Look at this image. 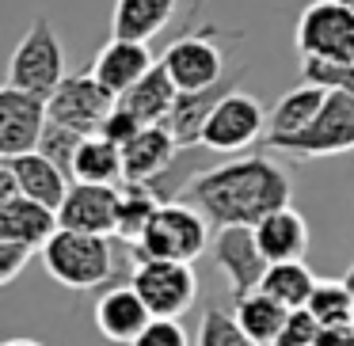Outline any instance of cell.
<instances>
[{
  "instance_id": "836d02e7",
  "label": "cell",
  "mask_w": 354,
  "mask_h": 346,
  "mask_svg": "<svg viewBox=\"0 0 354 346\" xmlns=\"http://www.w3.org/2000/svg\"><path fill=\"white\" fill-rule=\"evenodd\" d=\"M35 247L19 244V240H0V285H12L19 278V270L31 262Z\"/></svg>"
},
{
  "instance_id": "d6986e66",
  "label": "cell",
  "mask_w": 354,
  "mask_h": 346,
  "mask_svg": "<svg viewBox=\"0 0 354 346\" xmlns=\"http://www.w3.org/2000/svg\"><path fill=\"white\" fill-rule=\"evenodd\" d=\"M122 156H126V179L149 183V179H156L179 156V141L171 137V130L164 122H156V126H145V130L133 133L122 145Z\"/></svg>"
},
{
  "instance_id": "4fadbf2b",
  "label": "cell",
  "mask_w": 354,
  "mask_h": 346,
  "mask_svg": "<svg viewBox=\"0 0 354 346\" xmlns=\"http://www.w3.org/2000/svg\"><path fill=\"white\" fill-rule=\"evenodd\" d=\"M118 202H122V191H118V186L77 183V179H73L65 202L57 206V221H62V229L115 236L118 232Z\"/></svg>"
},
{
  "instance_id": "d590c367",
  "label": "cell",
  "mask_w": 354,
  "mask_h": 346,
  "mask_svg": "<svg viewBox=\"0 0 354 346\" xmlns=\"http://www.w3.org/2000/svg\"><path fill=\"white\" fill-rule=\"evenodd\" d=\"M4 346H42V343H35V338H8Z\"/></svg>"
},
{
  "instance_id": "9a60e30c",
  "label": "cell",
  "mask_w": 354,
  "mask_h": 346,
  "mask_svg": "<svg viewBox=\"0 0 354 346\" xmlns=\"http://www.w3.org/2000/svg\"><path fill=\"white\" fill-rule=\"evenodd\" d=\"M149 323H153V312H149V305L141 300V293L133 285H115L95 300V327L107 343L130 346Z\"/></svg>"
},
{
  "instance_id": "ac0fdd59",
  "label": "cell",
  "mask_w": 354,
  "mask_h": 346,
  "mask_svg": "<svg viewBox=\"0 0 354 346\" xmlns=\"http://www.w3.org/2000/svg\"><path fill=\"white\" fill-rule=\"evenodd\" d=\"M324 99H328V92L316 88V84H308V80L301 88H293V92H286L282 99L274 103V110L267 115V133H263L267 153H274L278 145H286L290 137H297V133L320 115Z\"/></svg>"
},
{
  "instance_id": "e575fe53",
  "label": "cell",
  "mask_w": 354,
  "mask_h": 346,
  "mask_svg": "<svg viewBox=\"0 0 354 346\" xmlns=\"http://www.w3.org/2000/svg\"><path fill=\"white\" fill-rule=\"evenodd\" d=\"M138 130H145V126H141L138 118L122 107V103H115V110H111V118L103 122L100 133H103V137H111V141H118V145H126V141H130Z\"/></svg>"
},
{
  "instance_id": "8d00e7d4",
  "label": "cell",
  "mask_w": 354,
  "mask_h": 346,
  "mask_svg": "<svg viewBox=\"0 0 354 346\" xmlns=\"http://www.w3.org/2000/svg\"><path fill=\"white\" fill-rule=\"evenodd\" d=\"M343 282H346V289H351V293H354V267H351V270H346V278H343Z\"/></svg>"
},
{
  "instance_id": "7a4b0ae2",
  "label": "cell",
  "mask_w": 354,
  "mask_h": 346,
  "mask_svg": "<svg viewBox=\"0 0 354 346\" xmlns=\"http://www.w3.org/2000/svg\"><path fill=\"white\" fill-rule=\"evenodd\" d=\"M42 267L65 289H100L115 274V244L95 232L57 229L42 247Z\"/></svg>"
},
{
  "instance_id": "52a82bcc",
  "label": "cell",
  "mask_w": 354,
  "mask_h": 346,
  "mask_svg": "<svg viewBox=\"0 0 354 346\" xmlns=\"http://www.w3.org/2000/svg\"><path fill=\"white\" fill-rule=\"evenodd\" d=\"M274 153L297 156V160H316V156H343L354 153V95L351 92H328L320 115Z\"/></svg>"
},
{
  "instance_id": "9c48e42d",
  "label": "cell",
  "mask_w": 354,
  "mask_h": 346,
  "mask_svg": "<svg viewBox=\"0 0 354 346\" xmlns=\"http://www.w3.org/2000/svg\"><path fill=\"white\" fill-rule=\"evenodd\" d=\"M267 133V110L255 95L248 92H229L221 103L214 107V115L206 118V130H202V148L209 153H244L255 141Z\"/></svg>"
},
{
  "instance_id": "1f68e13d",
  "label": "cell",
  "mask_w": 354,
  "mask_h": 346,
  "mask_svg": "<svg viewBox=\"0 0 354 346\" xmlns=\"http://www.w3.org/2000/svg\"><path fill=\"white\" fill-rule=\"evenodd\" d=\"M320 335H324V323L308 308H297V312H290V323H286L282 338L274 346H316Z\"/></svg>"
},
{
  "instance_id": "ba28073f",
  "label": "cell",
  "mask_w": 354,
  "mask_h": 346,
  "mask_svg": "<svg viewBox=\"0 0 354 346\" xmlns=\"http://www.w3.org/2000/svg\"><path fill=\"white\" fill-rule=\"evenodd\" d=\"M118 95H111L107 88L95 80L92 65L84 73H73L65 77L62 84L50 92L46 99V110H50V122H62L69 130H80V133H100L103 122L111 118Z\"/></svg>"
},
{
  "instance_id": "6da1fadb",
  "label": "cell",
  "mask_w": 354,
  "mask_h": 346,
  "mask_svg": "<svg viewBox=\"0 0 354 346\" xmlns=\"http://www.w3.org/2000/svg\"><path fill=\"white\" fill-rule=\"evenodd\" d=\"M293 183L282 164L270 156L252 153L240 160H225L214 168H202L187 183L183 202L209 217V224H259L267 213L290 206Z\"/></svg>"
},
{
  "instance_id": "3957f363",
  "label": "cell",
  "mask_w": 354,
  "mask_h": 346,
  "mask_svg": "<svg viewBox=\"0 0 354 346\" xmlns=\"http://www.w3.org/2000/svg\"><path fill=\"white\" fill-rule=\"evenodd\" d=\"M209 247V217L194 209L191 202H160L149 229L133 244V262L145 259H176L194 262Z\"/></svg>"
},
{
  "instance_id": "5b68a950",
  "label": "cell",
  "mask_w": 354,
  "mask_h": 346,
  "mask_svg": "<svg viewBox=\"0 0 354 346\" xmlns=\"http://www.w3.org/2000/svg\"><path fill=\"white\" fill-rule=\"evenodd\" d=\"M221 35H232V31H225V27H217V23L202 27V31H183L160 54V65L171 73L179 92H202V88L217 84V80L232 69V65H225V54H221V46H217Z\"/></svg>"
},
{
  "instance_id": "cb8c5ba5",
  "label": "cell",
  "mask_w": 354,
  "mask_h": 346,
  "mask_svg": "<svg viewBox=\"0 0 354 346\" xmlns=\"http://www.w3.org/2000/svg\"><path fill=\"white\" fill-rule=\"evenodd\" d=\"M73 179L77 183H107V186H122L126 183V156L122 145L103 133H88L84 145L77 153L73 164Z\"/></svg>"
},
{
  "instance_id": "8992f818",
  "label": "cell",
  "mask_w": 354,
  "mask_h": 346,
  "mask_svg": "<svg viewBox=\"0 0 354 346\" xmlns=\"http://www.w3.org/2000/svg\"><path fill=\"white\" fill-rule=\"evenodd\" d=\"M130 285L141 293L149 312L164 316V320H179L198 300V274L191 270V262H176V259L133 262Z\"/></svg>"
},
{
  "instance_id": "4dcf8cb0",
  "label": "cell",
  "mask_w": 354,
  "mask_h": 346,
  "mask_svg": "<svg viewBox=\"0 0 354 346\" xmlns=\"http://www.w3.org/2000/svg\"><path fill=\"white\" fill-rule=\"evenodd\" d=\"M84 137H88V133L69 130V126H62V122H46L42 141H39V153L50 156V160H54L57 168L73 179V164H77V153H80V145H84Z\"/></svg>"
},
{
  "instance_id": "d4e9b609",
  "label": "cell",
  "mask_w": 354,
  "mask_h": 346,
  "mask_svg": "<svg viewBox=\"0 0 354 346\" xmlns=\"http://www.w3.org/2000/svg\"><path fill=\"white\" fill-rule=\"evenodd\" d=\"M232 312H236L240 327L255 338L259 346H274L282 338L286 323H290V308L278 305L270 293L255 289V293H244V297H232Z\"/></svg>"
},
{
  "instance_id": "7c38bea8",
  "label": "cell",
  "mask_w": 354,
  "mask_h": 346,
  "mask_svg": "<svg viewBox=\"0 0 354 346\" xmlns=\"http://www.w3.org/2000/svg\"><path fill=\"white\" fill-rule=\"evenodd\" d=\"M46 122H50V110L42 95L4 84L0 88V160L35 153Z\"/></svg>"
},
{
  "instance_id": "74e56055",
  "label": "cell",
  "mask_w": 354,
  "mask_h": 346,
  "mask_svg": "<svg viewBox=\"0 0 354 346\" xmlns=\"http://www.w3.org/2000/svg\"><path fill=\"white\" fill-rule=\"evenodd\" d=\"M346 4H351V8H354V0H346Z\"/></svg>"
},
{
  "instance_id": "4316f807",
  "label": "cell",
  "mask_w": 354,
  "mask_h": 346,
  "mask_svg": "<svg viewBox=\"0 0 354 346\" xmlns=\"http://www.w3.org/2000/svg\"><path fill=\"white\" fill-rule=\"evenodd\" d=\"M118 191H122V202H118V232L115 236L126 240V244H138L141 232L153 221V213L160 209V194L149 183H138V179H126Z\"/></svg>"
},
{
  "instance_id": "83f0119b",
  "label": "cell",
  "mask_w": 354,
  "mask_h": 346,
  "mask_svg": "<svg viewBox=\"0 0 354 346\" xmlns=\"http://www.w3.org/2000/svg\"><path fill=\"white\" fill-rule=\"evenodd\" d=\"M308 312L324 323V331L346 327L354 316V293L346 289V282H316V293L308 300Z\"/></svg>"
},
{
  "instance_id": "484cf974",
  "label": "cell",
  "mask_w": 354,
  "mask_h": 346,
  "mask_svg": "<svg viewBox=\"0 0 354 346\" xmlns=\"http://www.w3.org/2000/svg\"><path fill=\"white\" fill-rule=\"evenodd\" d=\"M316 282H320V278L305 267V259H290V262H270V270H267L259 289L270 293V297H274L278 305H286L290 312H297V308H308V300H313V293H316Z\"/></svg>"
},
{
  "instance_id": "30bf717a",
  "label": "cell",
  "mask_w": 354,
  "mask_h": 346,
  "mask_svg": "<svg viewBox=\"0 0 354 346\" xmlns=\"http://www.w3.org/2000/svg\"><path fill=\"white\" fill-rule=\"evenodd\" d=\"M297 54L354 61V8L346 0H313L297 19Z\"/></svg>"
},
{
  "instance_id": "f546056e",
  "label": "cell",
  "mask_w": 354,
  "mask_h": 346,
  "mask_svg": "<svg viewBox=\"0 0 354 346\" xmlns=\"http://www.w3.org/2000/svg\"><path fill=\"white\" fill-rule=\"evenodd\" d=\"M301 80L324 88V92H351L354 95V61L346 57H301Z\"/></svg>"
},
{
  "instance_id": "2e32d148",
  "label": "cell",
  "mask_w": 354,
  "mask_h": 346,
  "mask_svg": "<svg viewBox=\"0 0 354 346\" xmlns=\"http://www.w3.org/2000/svg\"><path fill=\"white\" fill-rule=\"evenodd\" d=\"M153 54H149L145 42H133V39H111L107 46L95 54L92 73L111 95H126L149 69H153Z\"/></svg>"
},
{
  "instance_id": "44dd1931",
  "label": "cell",
  "mask_w": 354,
  "mask_h": 346,
  "mask_svg": "<svg viewBox=\"0 0 354 346\" xmlns=\"http://www.w3.org/2000/svg\"><path fill=\"white\" fill-rule=\"evenodd\" d=\"M255 229V240H259L263 255L270 262H290V259H305L308 251V224L305 217L297 213L293 206H282L274 213H267Z\"/></svg>"
},
{
  "instance_id": "e0dca14e",
  "label": "cell",
  "mask_w": 354,
  "mask_h": 346,
  "mask_svg": "<svg viewBox=\"0 0 354 346\" xmlns=\"http://www.w3.org/2000/svg\"><path fill=\"white\" fill-rule=\"evenodd\" d=\"M57 229H62V221H57L54 206H42L27 194L0 202V240H19V244H31L35 251H42Z\"/></svg>"
},
{
  "instance_id": "603a6c76",
  "label": "cell",
  "mask_w": 354,
  "mask_h": 346,
  "mask_svg": "<svg viewBox=\"0 0 354 346\" xmlns=\"http://www.w3.org/2000/svg\"><path fill=\"white\" fill-rule=\"evenodd\" d=\"M179 0H115L111 12V39L149 42L171 23Z\"/></svg>"
},
{
  "instance_id": "f1b7e54d",
  "label": "cell",
  "mask_w": 354,
  "mask_h": 346,
  "mask_svg": "<svg viewBox=\"0 0 354 346\" xmlns=\"http://www.w3.org/2000/svg\"><path fill=\"white\" fill-rule=\"evenodd\" d=\"M194 346H259L244 327H240L232 308H206L198 323V343Z\"/></svg>"
},
{
  "instance_id": "ffe728a7",
  "label": "cell",
  "mask_w": 354,
  "mask_h": 346,
  "mask_svg": "<svg viewBox=\"0 0 354 346\" xmlns=\"http://www.w3.org/2000/svg\"><path fill=\"white\" fill-rule=\"evenodd\" d=\"M0 164H8V168L16 171L19 191H24L27 198L42 202V206L57 209L65 202V194H69V186H73V179L65 175L50 156H42L39 148H35V153H24V156H8V160H0Z\"/></svg>"
},
{
  "instance_id": "7402d4cb",
  "label": "cell",
  "mask_w": 354,
  "mask_h": 346,
  "mask_svg": "<svg viewBox=\"0 0 354 346\" xmlns=\"http://www.w3.org/2000/svg\"><path fill=\"white\" fill-rule=\"evenodd\" d=\"M176 99H179V88H176L171 73L164 69L160 61H156L153 69H149L126 95H118V103H122V107L130 110V115L138 118L141 126L164 122V118L171 115V107H176Z\"/></svg>"
},
{
  "instance_id": "277c9868",
  "label": "cell",
  "mask_w": 354,
  "mask_h": 346,
  "mask_svg": "<svg viewBox=\"0 0 354 346\" xmlns=\"http://www.w3.org/2000/svg\"><path fill=\"white\" fill-rule=\"evenodd\" d=\"M69 77L65 73V50H62V39H57L54 23L46 16H39L27 35L19 39L16 54H12V65H8V84L12 88H24V92H35L42 99H50L62 80Z\"/></svg>"
},
{
  "instance_id": "8fae6325",
  "label": "cell",
  "mask_w": 354,
  "mask_h": 346,
  "mask_svg": "<svg viewBox=\"0 0 354 346\" xmlns=\"http://www.w3.org/2000/svg\"><path fill=\"white\" fill-rule=\"evenodd\" d=\"M214 262L221 267V274L229 278L232 297L255 293L263 285V278H267V270H270V259L263 255L252 224H225V229H217Z\"/></svg>"
},
{
  "instance_id": "d6a6232c",
  "label": "cell",
  "mask_w": 354,
  "mask_h": 346,
  "mask_svg": "<svg viewBox=\"0 0 354 346\" xmlns=\"http://www.w3.org/2000/svg\"><path fill=\"white\" fill-rule=\"evenodd\" d=\"M130 346H191V338H187V331H183V323H179V320L153 316V323H149V327L141 331Z\"/></svg>"
},
{
  "instance_id": "5bb4252c",
  "label": "cell",
  "mask_w": 354,
  "mask_h": 346,
  "mask_svg": "<svg viewBox=\"0 0 354 346\" xmlns=\"http://www.w3.org/2000/svg\"><path fill=\"white\" fill-rule=\"evenodd\" d=\"M248 77L244 65H232L229 73H225L217 84L202 88V92H179L176 107H171V115L164 118V126L171 130V137L179 141V148H194L202 145V130H206V118L214 115V107L225 99L229 92H236V84Z\"/></svg>"
}]
</instances>
